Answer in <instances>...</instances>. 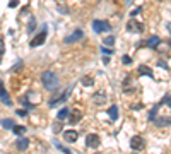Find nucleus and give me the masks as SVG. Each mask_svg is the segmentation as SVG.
Returning <instances> with one entry per match:
<instances>
[{
  "instance_id": "nucleus-1",
  "label": "nucleus",
  "mask_w": 171,
  "mask_h": 154,
  "mask_svg": "<svg viewBox=\"0 0 171 154\" xmlns=\"http://www.w3.org/2000/svg\"><path fill=\"white\" fill-rule=\"evenodd\" d=\"M41 82L48 91H55L56 87H58V79H56V75L53 72H50V70L41 74Z\"/></svg>"
},
{
  "instance_id": "nucleus-2",
  "label": "nucleus",
  "mask_w": 171,
  "mask_h": 154,
  "mask_svg": "<svg viewBox=\"0 0 171 154\" xmlns=\"http://www.w3.org/2000/svg\"><path fill=\"white\" fill-rule=\"evenodd\" d=\"M86 145L91 147V149H96V147L101 145V139H99L96 134H89V135L86 137Z\"/></svg>"
},
{
  "instance_id": "nucleus-3",
  "label": "nucleus",
  "mask_w": 171,
  "mask_h": 154,
  "mask_svg": "<svg viewBox=\"0 0 171 154\" xmlns=\"http://www.w3.org/2000/svg\"><path fill=\"white\" fill-rule=\"evenodd\" d=\"M130 147L135 151H142L145 147V141L140 135H135V137H132V141H130Z\"/></svg>"
},
{
  "instance_id": "nucleus-4",
  "label": "nucleus",
  "mask_w": 171,
  "mask_h": 154,
  "mask_svg": "<svg viewBox=\"0 0 171 154\" xmlns=\"http://www.w3.org/2000/svg\"><path fill=\"white\" fill-rule=\"evenodd\" d=\"M45 39H46V29H43L38 36H34V38L31 39V43H29L31 48H36V46H39V45H43V43H45Z\"/></svg>"
},
{
  "instance_id": "nucleus-5",
  "label": "nucleus",
  "mask_w": 171,
  "mask_h": 154,
  "mask_svg": "<svg viewBox=\"0 0 171 154\" xmlns=\"http://www.w3.org/2000/svg\"><path fill=\"white\" fill-rule=\"evenodd\" d=\"M93 29H94V33H104V31H110V24L106 21H94Z\"/></svg>"
},
{
  "instance_id": "nucleus-6",
  "label": "nucleus",
  "mask_w": 171,
  "mask_h": 154,
  "mask_svg": "<svg viewBox=\"0 0 171 154\" xmlns=\"http://www.w3.org/2000/svg\"><path fill=\"white\" fill-rule=\"evenodd\" d=\"M127 29L132 31V33H142V31H144V26H142L139 21H133L132 19V21L127 22Z\"/></svg>"
},
{
  "instance_id": "nucleus-7",
  "label": "nucleus",
  "mask_w": 171,
  "mask_h": 154,
  "mask_svg": "<svg viewBox=\"0 0 171 154\" xmlns=\"http://www.w3.org/2000/svg\"><path fill=\"white\" fill-rule=\"evenodd\" d=\"M82 36H84V31L82 29H75L70 36H67L65 38V43H74V41H79V39H82Z\"/></svg>"
},
{
  "instance_id": "nucleus-8",
  "label": "nucleus",
  "mask_w": 171,
  "mask_h": 154,
  "mask_svg": "<svg viewBox=\"0 0 171 154\" xmlns=\"http://www.w3.org/2000/svg\"><path fill=\"white\" fill-rule=\"evenodd\" d=\"M81 118H82V111L81 110H74V111L68 113V122H70V123H77Z\"/></svg>"
},
{
  "instance_id": "nucleus-9",
  "label": "nucleus",
  "mask_w": 171,
  "mask_h": 154,
  "mask_svg": "<svg viewBox=\"0 0 171 154\" xmlns=\"http://www.w3.org/2000/svg\"><path fill=\"white\" fill-rule=\"evenodd\" d=\"M64 139L67 142H75L77 139H79V134H77L75 130H65V132H64Z\"/></svg>"
},
{
  "instance_id": "nucleus-10",
  "label": "nucleus",
  "mask_w": 171,
  "mask_h": 154,
  "mask_svg": "<svg viewBox=\"0 0 171 154\" xmlns=\"http://www.w3.org/2000/svg\"><path fill=\"white\" fill-rule=\"evenodd\" d=\"M144 45H147V46L149 48H152V50H156V48H158V45H159V38L158 36H151L149 39H147V41L144 43Z\"/></svg>"
},
{
  "instance_id": "nucleus-11",
  "label": "nucleus",
  "mask_w": 171,
  "mask_h": 154,
  "mask_svg": "<svg viewBox=\"0 0 171 154\" xmlns=\"http://www.w3.org/2000/svg\"><path fill=\"white\" fill-rule=\"evenodd\" d=\"M14 145L17 147V151H26L27 149V145H29V141H27V139H19Z\"/></svg>"
},
{
  "instance_id": "nucleus-12",
  "label": "nucleus",
  "mask_w": 171,
  "mask_h": 154,
  "mask_svg": "<svg viewBox=\"0 0 171 154\" xmlns=\"http://www.w3.org/2000/svg\"><path fill=\"white\" fill-rule=\"evenodd\" d=\"M159 127H166V125H171V116H159V120H154Z\"/></svg>"
},
{
  "instance_id": "nucleus-13",
  "label": "nucleus",
  "mask_w": 171,
  "mask_h": 154,
  "mask_svg": "<svg viewBox=\"0 0 171 154\" xmlns=\"http://www.w3.org/2000/svg\"><path fill=\"white\" fill-rule=\"evenodd\" d=\"M139 75H147V77H152V70H151L147 65H140L139 67Z\"/></svg>"
},
{
  "instance_id": "nucleus-14",
  "label": "nucleus",
  "mask_w": 171,
  "mask_h": 154,
  "mask_svg": "<svg viewBox=\"0 0 171 154\" xmlns=\"http://www.w3.org/2000/svg\"><path fill=\"white\" fill-rule=\"evenodd\" d=\"M68 113H70V111H68V108H62V110L58 111V115H56V118H58L60 122H64V120L68 116Z\"/></svg>"
},
{
  "instance_id": "nucleus-15",
  "label": "nucleus",
  "mask_w": 171,
  "mask_h": 154,
  "mask_svg": "<svg viewBox=\"0 0 171 154\" xmlns=\"http://www.w3.org/2000/svg\"><path fill=\"white\" fill-rule=\"evenodd\" d=\"M110 118L111 120L118 118V108H116V105H111V106H110Z\"/></svg>"
},
{
  "instance_id": "nucleus-16",
  "label": "nucleus",
  "mask_w": 171,
  "mask_h": 154,
  "mask_svg": "<svg viewBox=\"0 0 171 154\" xmlns=\"http://www.w3.org/2000/svg\"><path fill=\"white\" fill-rule=\"evenodd\" d=\"M12 132L16 134V135H22V134L26 132V127H22V125H14V127H12Z\"/></svg>"
},
{
  "instance_id": "nucleus-17",
  "label": "nucleus",
  "mask_w": 171,
  "mask_h": 154,
  "mask_svg": "<svg viewBox=\"0 0 171 154\" xmlns=\"http://www.w3.org/2000/svg\"><path fill=\"white\" fill-rule=\"evenodd\" d=\"M2 127H4V128H12L14 127V120H10V118L2 120Z\"/></svg>"
},
{
  "instance_id": "nucleus-18",
  "label": "nucleus",
  "mask_w": 171,
  "mask_h": 154,
  "mask_svg": "<svg viewBox=\"0 0 171 154\" xmlns=\"http://www.w3.org/2000/svg\"><path fill=\"white\" fill-rule=\"evenodd\" d=\"M158 110H159V105H156V106L152 108V111L149 113V120H152V122L156 120V113H158Z\"/></svg>"
},
{
  "instance_id": "nucleus-19",
  "label": "nucleus",
  "mask_w": 171,
  "mask_h": 154,
  "mask_svg": "<svg viewBox=\"0 0 171 154\" xmlns=\"http://www.w3.org/2000/svg\"><path fill=\"white\" fill-rule=\"evenodd\" d=\"M82 84H84V86H93L94 79H93V77H84V79H82Z\"/></svg>"
},
{
  "instance_id": "nucleus-20",
  "label": "nucleus",
  "mask_w": 171,
  "mask_h": 154,
  "mask_svg": "<svg viewBox=\"0 0 171 154\" xmlns=\"http://www.w3.org/2000/svg\"><path fill=\"white\" fill-rule=\"evenodd\" d=\"M122 62H123L125 65H130V64H132V58H130L128 55H123V57H122Z\"/></svg>"
},
{
  "instance_id": "nucleus-21",
  "label": "nucleus",
  "mask_w": 171,
  "mask_h": 154,
  "mask_svg": "<svg viewBox=\"0 0 171 154\" xmlns=\"http://www.w3.org/2000/svg\"><path fill=\"white\" fill-rule=\"evenodd\" d=\"M113 43H115V38H113V36H106V38H104V45H113Z\"/></svg>"
},
{
  "instance_id": "nucleus-22",
  "label": "nucleus",
  "mask_w": 171,
  "mask_h": 154,
  "mask_svg": "<svg viewBox=\"0 0 171 154\" xmlns=\"http://www.w3.org/2000/svg\"><path fill=\"white\" fill-rule=\"evenodd\" d=\"M101 51L104 53V55H113V50H111V48H106V46H103Z\"/></svg>"
},
{
  "instance_id": "nucleus-23",
  "label": "nucleus",
  "mask_w": 171,
  "mask_h": 154,
  "mask_svg": "<svg viewBox=\"0 0 171 154\" xmlns=\"http://www.w3.org/2000/svg\"><path fill=\"white\" fill-rule=\"evenodd\" d=\"M34 26H36V21H34V19H31L29 26H27V31H33V29H34Z\"/></svg>"
},
{
  "instance_id": "nucleus-24",
  "label": "nucleus",
  "mask_w": 171,
  "mask_h": 154,
  "mask_svg": "<svg viewBox=\"0 0 171 154\" xmlns=\"http://www.w3.org/2000/svg\"><path fill=\"white\" fill-rule=\"evenodd\" d=\"M162 103H164V105H168V106L171 108V96H166V98L162 99Z\"/></svg>"
},
{
  "instance_id": "nucleus-25",
  "label": "nucleus",
  "mask_w": 171,
  "mask_h": 154,
  "mask_svg": "<svg viewBox=\"0 0 171 154\" xmlns=\"http://www.w3.org/2000/svg\"><path fill=\"white\" fill-rule=\"evenodd\" d=\"M17 115H19V116H26V115H27V111H24V110H17Z\"/></svg>"
},
{
  "instance_id": "nucleus-26",
  "label": "nucleus",
  "mask_w": 171,
  "mask_h": 154,
  "mask_svg": "<svg viewBox=\"0 0 171 154\" xmlns=\"http://www.w3.org/2000/svg\"><path fill=\"white\" fill-rule=\"evenodd\" d=\"M17 4H19V2H17V0H10V2H9V7H16Z\"/></svg>"
},
{
  "instance_id": "nucleus-27",
  "label": "nucleus",
  "mask_w": 171,
  "mask_h": 154,
  "mask_svg": "<svg viewBox=\"0 0 171 154\" xmlns=\"http://www.w3.org/2000/svg\"><path fill=\"white\" fill-rule=\"evenodd\" d=\"M5 91H4V84H2V82H0V96H2V94H4Z\"/></svg>"
},
{
  "instance_id": "nucleus-28",
  "label": "nucleus",
  "mask_w": 171,
  "mask_h": 154,
  "mask_svg": "<svg viewBox=\"0 0 171 154\" xmlns=\"http://www.w3.org/2000/svg\"><path fill=\"white\" fill-rule=\"evenodd\" d=\"M139 12H140V9H135V10H132V16H137Z\"/></svg>"
},
{
  "instance_id": "nucleus-29",
  "label": "nucleus",
  "mask_w": 171,
  "mask_h": 154,
  "mask_svg": "<svg viewBox=\"0 0 171 154\" xmlns=\"http://www.w3.org/2000/svg\"><path fill=\"white\" fill-rule=\"evenodd\" d=\"M127 2H128V0H127Z\"/></svg>"
}]
</instances>
